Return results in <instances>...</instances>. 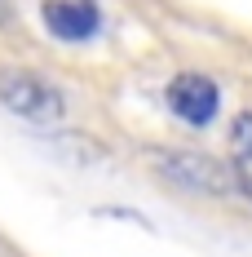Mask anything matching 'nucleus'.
Instances as JSON below:
<instances>
[{
  "mask_svg": "<svg viewBox=\"0 0 252 257\" xmlns=\"http://www.w3.org/2000/svg\"><path fill=\"white\" fill-rule=\"evenodd\" d=\"M151 169L159 178L177 186V191H190V195H212V200H226V195H243V173L234 164H221L203 151H177V147H164V151L151 155Z\"/></svg>",
  "mask_w": 252,
  "mask_h": 257,
  "instance_id": "f257e3e1",
  "label": "nucleus"
},
{
  "mask_svg": "<svg viewBox=\"0 0 252 257\" xmlns=\"http://www.w3.org/2000/svg\"><path fill=\"white\" fill-rule=\"evenodd\" d=\"M0 102L9 106L14 115H23L27 124H58L67 115V98L62 89L49 84L36 71H0Z\"/></svg>",
  "mask_w": 252,
  "mask_h": 257,
  "instance_id": "f03ea898",
  "label": "nucleus"
},
{
  "mask_svg": "<svg viewBox=\"0 0 252 257\" xmlns=\"http://www.w3.org/2000/svg\"><path fill=\"white\" fill-rule=\"evenodd\" d=\"M164 102H168V111H173L177 120H186V124H208V120L217 115V106H221V89L208 76H199V71H181L177 80H168Z\"/></svg>",
  "mask_w": 252,
  "mask_h": 257,
  "instance_id": "7ed1b4c3",
  "label": "nucleus"
},
{
  "mask_svg": "<svg viewBox=\"0 0 252 257\" xmlns=\"http://www.w3.org/2000/svg\"><path fill=\"white\" fill-rule=\"evenodd\" d=\"M40 18L49 27L53 40H67V45H84L93 40L102 27V9L93 0H45L40 5Z\"/></svg>",
  "mask_w": 252,
  "mask_h": 257,
  "instance_id": "20e7f679",
  "label": "nucleus"
},
{
  "mask_svg": "<svg viewBox=\"0 0 252 257\" xmlns=\"http://www.w3.org/2000/svg\"><path fill=\"white\" fill-rule=\"evenodd\" d=\"M230 155H234V169L239 173L252 164V111H239L230 120Z\"/></svg>",
  "mask_w": 252,
  "mask_h": 257,
  "instance_id": "39448f33",
  "label": "nucleus"
}]
</instances>
